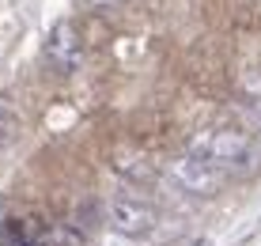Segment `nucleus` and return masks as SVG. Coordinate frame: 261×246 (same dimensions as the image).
I'll return each instance as SVG.
<instances>
[{"label": "nucleus", "instance_id": "obj_1", "mask_svg": "<svg viewBox=\"0 0 261 246\" xmlns=\"http://www.w3.org/2000/svg\"><path fill=\"white\" fill-rule=\"evenodd\" d=\"M254 152V140L250 133H242L239 125H216V129H201L190 140V156H197L201 163H208L223 175L227 167H239V163L250 159Z\"/></svg>", "mask_w": 261, "mask_h": 246}, {"label": "nucleus", "instance_id": "obj_2", "mask_svg": "<svg viewBox=\"0 0 261 246\" xmlns=\"http://www.w3.org/2000/svg\"><path fill=\"white\" fill-rule=\"evenodd\" d=\"M167 175L170 182H174L182 193H190V197H216L220 193V186H223V175L216 167H208V163H201L197 156H178V159H170L167 163Z\"/></svg>", "mask_w": 261, "mask_h": 246}, {"label": "nucleus", "instance_id": "obj_3", "mask_svg": "<svg viewBox=\"0 0 261 246\" xmlns=\"http://www.w3.org/2000/svg\"><path fill=\"white\" fill-rule=\"evenodd\" d=\"M106 224H110L118 235L140 239V235L155 231V224H159V212H155V205H148V201H137V197H114V201L106 205Z\"/></svg>", "mask_w": 261, "mask_h": 246}, {"label": "nucleus", "instance_id": "obj_4", "mask_svg": "<svg viewBox=\"0 0 261 246\" xmlns=\"http://www.w3.org/2000/svg\"><path fill=\"white\" fill-rule=\"evenodd\" d=\"M46 57L57 72H72L84 57V42H80V31L72 19H61L57 27L49 31V42H46Z\"/></svg>", "mask_w": 261, "mask_h": 246}, {"label": "nucleus", "instance_id": "obj_5", "mask_svg": "<svg viewBox=\"0 0 261 246\" xmlns=\"http://www.w3.org/2000/svg\"><path fill=\"white\" fill-rule=\"evenodd\" d=\"M80 242H84V235H80L76 227H68V224L49 227L46 239H42V246H80Z\"/></svg>", "mask_w": 261, "mask_h": 246}, {"label": "nucleus", "instance_id": "obj_6", "mask_svg": "<svg viewBox=\"0 0 261 246\" xmlns=\"http://www.w3.org/2000/svg\"><path fill=\"white\" fill-rule=\"evenodd\" d=\"M19 140V117H15L8 106H0V148Z\"/></svg>", "mask_w": 261, "mask_h": 246}, {"label": "nucleus", "instance_id": "obj_7", "mask_svg": "<svg viewBox=\"0 0 261 246\" xmlns=\"http://www.w3.org/2000/svg\"><path fill=\"white\" fill-rule=\"evenodd\" d=\"M242 87H246V95H250V99H257V103H261V72H250Z\"/></svg>", "mask_w": 261, "mask_h": 246}, {"label": "nucleus", "instance_id": "obj_8", "mask_svg": "<svg viewBox=\"0 0 261 246\" xmlns=\"http://www.w3.org/2000/svg\"><path fill=\"white\" fill-rule=\"evenodd\" d=\"M91 8H118V4H125V0H87Z\"/></svg>", "mask_w": 261, "mask_h": 246}, {"label": "nucleus", "instance_id": "obj_9", "mask_svg": "<svg viewBox=\"0 0 261 246\" xmlns=\"http://www.w3.org/2000/svg\"><path fill=\"white\" fill-rule=\"evenodd\" d=\"M0 227H4V197H0Z\"/></svg>", "mask_w": 261, "mask_h": 246}]
</instances>
